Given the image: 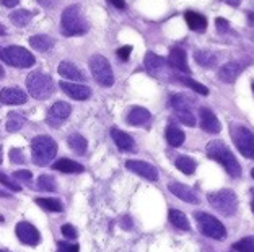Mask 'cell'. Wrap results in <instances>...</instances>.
Wrapping results in <instances>:
<instances>
[{
	"mask_svg": "<svg viewBox=\"0 0 254 252\" xmlns=\"http://www.w3.org/2000/svg\"><path fill=\"white\" fill-rule=\"evenodd\" d=\"M181 82L186 85V87H189L190 90H194L195 93H199L202 96H205V95H209V88H205L204 85L199 83V82H195V80H190V78H181Z\"/></svg>",
	"mask_w": 254,
	"mask_h": 252,
	"instance_id": "37",
	"label": "cell"
},
{
	"mask_svg": "<svg viewBox=\"0 0 254 252\" xmlns=\"http://www.w3.org/2000/svg\"><path fill=\"white\" fill-rule=\"evenodd\" d=\"M0 197H7V194H5L3 191H0Z\"/></svg>",
	"mask_w": 254,
	"mask_h": 252,
	"instance_id": "53",
	"label": "cell"
},
{
	"mask_svg": "<svg viewBox=\"0 0 254 252\" xmlns=\"http://www.w3.org/2000/svg\"><path fill=\"white\" fill-rule=\"evenodd\" d=\"M241 72H243V65H240L238 62H228V64H225L220 70H218V78H220L223 83L232 85L235 83V80L241 75Z\"/></svg>",
	"mask_w": 254,
	"mask_h": 252,
	"instance_id": "18",
	"label": "cell"
},
{
	"mask_svg": "<svg viewBox=\"0 0 254 252\" xmlns=\"http://www.w3.org/2000/svg\"><path fill=\"white\" fill-rule=\"evenodd\" d=\"M168 220L171 221L173 226L178 228V230H183V231H189L190 230L189 220L186 218V215H184L183 211H180V210L170 208L168 210Z\"/></svg>",
	"mask_w": 254,
	"mask_h": 252,
	"instance_id": "25",
	"label": "cell"
},
{
	"mask_svg": "<svg viewBox=\"0 0 254 252\" xmlns=\"http://www.w3.org/2000/svg\"><path fill=\"white\" fill-rule=\"evenodd\" d=\"M207 156L215 159L217 163H220L225 171L232 176V177H240L241 176V166L238 163V159L235 158V154L232 153V150L225 145L220 140H212L207 143Z\"/></svg>",
	"mask_w": 254,
	"mask_h": 252,
	"instance_id": "1",
	"label": "cell"
},
{
	"mask_svg": "<svg viewBox=\"0 0 254 252\" xmlns=\"http://www.w3.org/2000/svg\"><path fill=\"white\" fill-rule=\"evenodd\" d=\"M90 70H91V75L96 80L101 87H113L114 85V73H113V68L111 64L106 57H103L100 54H95L90 57Z\"/></svg>",
	"mask_w": 254,
	"mask_h": 252,
	"instance_id": "7",
	"label": "cell"
},
{
	"mask_svg": "<svg viewBox=\"0 0 254 252\" xmlns=\"http://www.w3.org/2000/svg\"><path fill=\"white\" fill-rule=\"evenodd\" d=\"M251 208H253V211H254V189L251 191Z\"/></svg>",
	"mask_w": 254,
	"mask_h": 252,
	"instance_id": "50",
	"label": "cell"
},
{
	"mask_svg": "<svg viewBox=\"0 0 254 252\" xmlns=\"http://www.w3.org/2000/svg\"><path fill=\"white\" fill-rule=\"evenodd\" d=\"M194 60L202 67H213L217 64V57L210 50H195Z\"/></svg>",
	"mask_w": 254,
	"mask_h": 252,
	"instance_id": "29",
	"label": "cell"
},
{
	"mask_svg": "<svg viewBox=\"0 0 254 252\" xmlns=\"http://www.w3.org/2000/svg\"><path fill=\"white\" fill-rule=\"evenodd\" d=\"M61 28L64 36H83L88 31V21L85 20L78 5H68L62 11Z\"/></svg>",
	"mask_w": 254,
	"mask_h": 252,
	"instance_id": "2",
	"label": "cell"
},
{
	"mask_svg": "<svg viewBox=\"0 0 254 252\" xmlns=\"http://www.w3.org/2000/svg\"><path fill=\"white\" fill-rule=\"evenodd\" d=\"M199 116H200V127L205 132H209V134H218V132L222 130L220 121H218L217 116L210 109H207V107H200Z\"/></svg>",
	"mask_w": 254,
	"mask_h": 252,
	"instance_id": "16",
	"label": "cell"
},
{
	"mask_svg": "<svg viewBox=\"0 0 254 252\" xmlns=\"http://www.w3.org/2000/svg\"><path fill=\"white\" fill-rule=\"evenodd\" d=\"M2 159H3V154H2V147H0V164H2Z\"/></svg>",
	"mask_w": 254,
	"mask_h": 252,
	"instance_id": "52",
	"label": "cell"
},
{
	"mask_svg": "<svg viewBox=\"0 0 254 252\" xmlns=\"http://www.w3.org/2000/svg\"><path fill=\"white\" fill-rule=\"evenodd\" d=\"M61 90L67 96H70L72 100L77 101H85L91 96V90L82 83H68V82H61Z\"/></svg>",
	"mask_w": 254,
	"mask_h": 252,
	"instance_id": "14",
	"label": "cell"
},
{
	"mask_svg": "<svg viewBox=\"0 0 254 252\" xmlns=\"http://www.w3.org/2000/svg\"><path fill=\"white\" fill-rule=\"evenodd\" d=\"M222 2L230 5V7H240V0H222Z\"/></svg>",
	"mask_w": 254,
	"mask_h": 252,
	"instance_id": "48",
	"label": "cell"
},
{
	"mask_svg": "<svg viewBox=\"0 0 254 252\" xmlns=\"http://www.w3.org/2000/svg\"><path fill=\"white\" fill-rule=\"evenodd\" d=\"M34 200H36V203H38L43 210H46V211H53V213H56V211H62V208H64L59 199L38 197V199H34Z\"/></svg>",
	"mask_w": 254,
	"mask_h": 252,
	"instance_id": "31",
	"label": "cell"
},
{
	"mask_svg": "<svg viewBox=\"0 0 254 252\" xmlns=\"http://www.w3.org/2000/svg\"><path fill=\"white\" fill-rule=\"evenodd\" d=\"M233 142L245 158H254V134L243 125L233 130Z\"/></svg>",
	"mask_w": 254,
	"mask_h": 252,
	"instance_id": "10",
	"label": "cell"
},
{
	"mask_svg": "<svg viewBox=\"0 0 254 252\" xmlns=\"http://www.w3.org/2000/svg\"><path fill=\"white\" fill-rule=\"evenodd\" d=\"M253 93H254V83H253Z\"/></svg>",
	"mask_w": 254,
	"mask_h": 252,
	"instance_id": "56",
	"label": "cell"
},
{
	"mask_svg": "<svg viewBox=\"0 0 254 252\" xmlns=\"http://www.w3.org/2000/svg\"><path fill=\"white\" fill-rule=\"evenodd\" d=\"M170 104H171L173 109H175L176 117L180 119L184 125H188V127H194L195 117H194L192 111H190V104H189V101L184 98V95H171Z\"/></svg>",
	"mask_w": 254,
	"mask_h": 252,
	"instance_id": "9",
	"label": "cell"
},
{
	"mask_svg": "<svg viewBox=\"0 0 254 252\" xmlns=\"http://www.w3.org/2000/svg\"><path fill=\"white\" fill-rule=\"evenodd\" d=\"M10 159L15 164H23L25 163V154H23L21 148H11L10 150Z\"/></svg>",
	"mask_w": 254,
	"mask_h": 252,
	"instance_id": "38",
	"label": "cell"
},
{
	"mask_svg": "<svg viewBox=\"0 0 254 252\" xmlns=\"http://www.w3.org/2000/svg\"><path fill=\"white\" fill-rule=\"evenodd\" d=\"M233 251L236 252H254V236H246L233 244Z\"/></svg>",
	"mask_w": 254,
	"mask_h": 252,
	"instance_id": "36",
	"label": "cell"
},
{
	"mask_svg": "<svg viewBox=\"0 0 254 252\" xmlns=\"http://www.w3.org/2000/svg\"><path fill=\"white\" fill-rule=\"evenodd\" d=\"M25 122H26V119L20 116L18 112H8L5 127H7L8 132H18V130H21L23 125H25Z\"/></svg>",
	"mask_w": 254,
	"mask_h": 252,
	"instance_id": "33",
	"label": "cell"
},
{
	"mask_svg": "<svg viewBox=\"0 0 254 252\" xmlns=\"http://www.w3.org/2000/svg\"><path fill=\"white\" fill-rule=\"evenodd\" d=\"M194 218L197 221L199 230L204 236L215 239V241H222V239L227 238V230L222 225V221L217 220L215 216L205 213V211H195Z\"/></svg>",
	"mask_w": 254,
	"mask_h": 252,
	"instance_id": "6",
	"label": "cell"
},
{
	"mask_svg": "<svg viewBox=\"0 0 254 252\" xmlns=\"http://www.w3.org/2000/svg\"><path fill=\"white\" fill-rule=\"evenodd\" d=\"M13 177H15V179H18V181H23V182H30L33 179V174H31V171L21 169V171H15Z\"/></svg>",
	"mask_w": 254,
	"mask_h": 252,
	"instance_id": "41",
	"label": "cell"
},
{
	"mask_svg": "<svg viewBox=\"0 0 254 252\" xmlns=\"http://www.w3.org/2000/svg\"><path fill=\"white\" fill-rule=\"evenodd\" d=\"M0 184H3L5 187H8L10 191H15V192H20L21 187L16 184V182H13V179H10V177H7L3 173H0Z\"/></svg>",
	"mask_w": 254,
	"mask_h": 252,
	"instance_id": "39",
	"label": "cell"
},
{
	"mask_svg": "<svg viewBox=\"0 0 254 252\" xmlns=\"http://www.w3.org/2000/svg\"><path fill=\"white\" fill-rule=\"evenodd\" d=\"M111 137H113V140L118 145L119 150H123V151H135V142H134V139H132L129 134H126L124 130H121L118 127H113L111 129Z\"/></svg>",
	"mask_w": 254,
	"mask_h": 252,
	"instance_id": "19",
	"label": "cell"
},
{
	"mask_svg": "<svg viewBox=\"0 0 254 252\" xmlns=\"http://www.w3.org/2000/svg\"><path fill=\"white\" fill-rule=\"evenodd\" d=\"M26 93L16 87H10V88H3L0 91V102L7 106H20L26 102Z\"/></svg>",
	"mask_w": 254,
	"mask_h": 252,
	"instance_id": "15",
	"label": "cell"
},
{
	"mask_svg": "<svg viewBox=\"0 0 254 252\" xmlns=\"http://www.w3.org/2000/svg\"><path fill=\"white\" fill-rule=\"evenodd\" d=\"M10 20H11L13 25L23 28V26H26V25H30V23H31L33 13L30 10H23V8L21 10H15L13 13L10 15Z\"/></svg>",
	"mask_w": 254,
	"mask_h": 252,
	"instance_id": "28",
	"label": "cell"
},
{
	"mask_svg": "<svg viewBox=\"0 0 254 252\" xmlns=\"http://www.w3.org/2000/svg\"><path fill=\"white\" fill-rule=\"evenodd\" d=\"M215 25H217V30L220 31V33H222V31H227L228 28H230L228 21L225 20V18H217V20H215Z\"/></svg>",
	"mask_w": 254,
	"mask_h": 252,
	"instance_id": "44",
	"label": "cell"
},
{
	"mask_svg": "<svg viewBox=\"0 0 254 252\" xmlns=\"http://www.w3.org/2000/svg\"><path fill=\"white\" fill-rule=\"evenodd\" d=\"M176 168L180 169L183 174L190 176L195 171V161L190 156H180L176 159Z\"/></svg>",
	"mask_w": 254,
	"mask_h": 252,
	"instance_id": "35",
	"label": "cell"
},
{
	"mask_svg": "<svg viewBox=\"0 0 254 252\" xmlns=\"http://www.w3.org/2000/svg\"><path fill=\"white\" fill-rule=\"evenodd\" d=\"M38 2L41 3L44 8H54L59 0H38Z\"/></svg>",
	"mask_w": 254,
	"mask_h": 252,
	"instance_id": "45",
	"label": "cell"
},
{
	"mask_svg": "<svg viewBox=\"0 0 254 252\" xmlns=\"http://www.w3.org/2000/svg\"><path fill=\"white\" fill-rule=\"evenodd\" d=\"M0 252H3V251H0Z\"/></svg>",
	"mask_w": 254,
	"mask_h": 252,
	"instance_id": "57",
	"label": "cell"
},
{
	"mask_svg": "<svg viewBox=\"0 0 254 252\" xmlns=\"http://www.w3.org/2000/svg\"><path fill=\"white\" fill-rule=\"evenodd\" d=\"M2 54H3V49L0 48V59H2Z\"/></svg>",
	"mask_w": 254,
	"mask_h": 252,
	"instance_id": "54",
	"label": "cell"
},
{
	"mask_svg": "<svg viewBox=\"0 0 254 252\" xmlns=\"http://www.w3.org/2000/svg\"><path fill=\"white\" fill-rule=\"evenodd\" d=\"M166 140H168V143L171 147H180V145H183V142H184V134L183 132L178 129V127H175V125H168L166 127Z\"/></svg>",
	"mask_w": 254,
	"mask_h": 252,
	"instance_id": "30",
	"label": "cell"
},
{
	"mask_svg": "<svg viewBox=\"0 0 254 252\" xmlns=\"http://www.w3.org/2000/svg\"><path fill=\"white\" fill-rule=\"evenodd\" d=\"M2 60L7 62L11 67H18V68H28L33 67L36 59L34 55L25 48H20V46H10V48L3 49L2 54Z\"/></svg>",
	"mask_w": 254,
	"mask_h": 252,
	"instance_id": "8",
	"label": "cell"
},
{
	"mask_svg": "<svg viewBox=\"0 0 254 252\" xmlns=\"http://www.w3.org/2000/svg\"><path fill=\"white\" fill-rule=\"evenodd\" d=\"M30 44L33 49L39 50V52H46L54 46V39L48 34H36V36L30 38Z\"/></svg>",
	"mask_w": 254,
	"mask_h": 252,
	"instance_id": "26",
	"label": "cell"
},
{
	"mask_svg": "<svg viewBox=\"0 0 254 252\" xmlns=\"http://www.w3.org/2000/svg\"><path fill=\"white\" fill-rule=\"evenodd\" d=\"M26 90L33 98L44 101V100H48L49 96L54 95L56 85H54V80L49 75H46V73L31 72L30 75L26 77Z\"/></svg>",
	"mask_w": 254,
	"mask_h": 252,
	"instance_id": "4",
	"label": "cell"
},
{
	"mask_svg": "<svg viewBox=\"0 0 254 252\" xmlns=\"http://www.w3.org/2000/svg\"><path fill=\"white\" fill-rule=\"evenodd\" d=\"M168 62L173 68L180 70L183 73H189V65H188V57L186 52L181 49V48H173L170 50V57H168Z\"/></svg>",
	"mask_w": 254,
	"mask_h": 252,
	"instance_id": "21",
	"label": "cell"
},
{
	"mask_svg": "<svg viewBox=\"0 0 254 252\" xmlns=\"http://www.w3.org/2000/svg\"><path fill=\"white\" fill-rule=\"evenodd\" d=\"M165 65V59L163 57H160L158 54H155V52H147L145 55V67H147V70L148 72H158L161 70V67Z\"/></svg>",
	"mask_w": 254,
	"mask_h": 252,
	"instance_id": "32",
	"label": "cell"
},
{
	"mask_svg": "<svg viewBox=\"0 0 254 252\" xmlns=\"http://www.w3.org/2000/svg\"><path fill=\"white\" fill-rule=\"evenodd\" d=\"M108 2L111 3L113 7H116V8H119V10L126 8V2H124V0H108Z\"/></svg>",
	"mask_w": 254,
	"mask_h": 252,
	"instance_id": "46",
	"label": "cell"
},
{
	"mask_svg": "<svg viewBox=\"0 0 254 252\" xmlns=\"http://www.w3.org/2000/svg\"><path fill=\"white\" fill-rule=\"evenodd\" d=\"M184 18H186L188 26L192 31H204L205 28H207V18H205L204 15L197 13V11H190V10L186 11Z\"/></svg>",
	"mask_w": 254,
	"mask_h": 252,
	"instance_id": "24",
	"label": "cell"
},
{
	"mask_svg": "<svg viewBox=\"0 0 254 252\" xmlns=\"http://www.w3.org/2000/svg\"><path fill=\"white\" fill-rule=\"evenodd\" d=\"M130 52H132V48L130 46H124V48L118 49V55L121 57L123 60H127L130 57Z\"/></svg>",
	"mask_w": 254,
	"mask_h": 252,
	"instance_id": "43",
	"label": "cell"
},
{
	"mask_svg": "<svg viewBox=\"0 0 254 252\" xmlns=\"http://www.w3.org/2000/svg\"><path fill=\"white\" fill-rule=\"evenodd\" d=\"M36 189H39V191H46V192H54V191H57V181L53 176L43 174V176H39V179L36 181Z\"/></svg>",
	"mask_w": 254,
	"mask_h": 252,
	"instance_id": "34",
	"label": "cell"
},
{
	"mask_svg": "<svg viewBox=\"0 0 254 252\" xmlns=\"http://www.w3.org/2000/svg\"><path fill=\"white\" fill-rule=\"evenodd\" d=\"M251 176H253V179H254V168H253V171H251Z\"/></svg>",
	"mask_w": 254,
	"mask_h": 252,
	"instance_id": "55",
	"label": "cell"
},
{
	"mask_svg": "<svg viewBox=\"0 0 254 252\" xmlns=\"http://www.w3.org/2000/svg\"><path fill=\"white\" fill-rule=\"evenodd\" d=\"M68 147L72 148V151L73 153H77V154H85L86 153V148H88V142H86V139L83 135H80V134H72L70 137H68Z\"/></svg>",
	"mask_w": 254,
	"mask_h": 252,
	"instance_id": "27",
	"label": "cell"
},
{
	"mask_svg": "<svg viewBox=\"0 0 254 252\" xmlns=\"http://www.w3.org/2000/svg\"><path fill=\"white\" fill-rule=\"evenodd\" d=\"M5 34H7V30H5V26L0 23V36H5Z\"/></svg>",
	"mask_w": 254,
	"mask_h": 252,
	"instance_id": "49",
	"label": "cell"
},
{
	"mask_svg": "<svg viewBox=\"0 0 254 252\" xmlns=\"http://www.w3.org/2000/svg\"><path fill=\"white\" fill-rule=\"evenodd\" d=\"M20 0H2V3L5 5L7 8H13L15 5H18Z\"/></svg>",
	"mask_w": 254,
	"mask_h": 252,
	"instance_id": "47",
	"label": "cell"
},
{
	"mask_svg": "<svg viewBox=\"0 0 254 252\" xmlns=\"http://www.w3.org/2000/svg\"><path fill=\"white\" fill-rule=\"evenodd\" d=\"M70 112H72V106L68 104V102L57 101L49 107L48 116H46V122H48V125H51V127L57 129V127H61L62 122L65 121L68 116H70Z\"/></svg>",
	"mask_w": 254,
	"mask_h": 252,
	"instance_id": "11",
	"label": "cell"
},
{
	"mask_svg": "<svg viewBox=\"0 0 254 252\" xmlns=\"http://www.w3.org/2000/svg\"><path fill=\"white\" fill-rule=\"evenodd\" d=\"M53 169L61 171V173H65V174L83 173V171H85V168L82 164L73 161V159H68V158H62V159H59V161H56L53 164Z\"/></svg>",
	"mask_w": 254,
	"mask_h": 252,
	"instance_id": "23",
	"label": "cell"
},
{
	"mask_svg": "<svg viewBox=\"0 0 254 252\" xmlns=\"http://www.w3.org/2000/svg\"><path fill=\"white\" fill-rule=\"evenodd\" d=\"M78 251H80L78 244H70V243L57 244V252H78Z\"/></svg>",
	"mask_w": 254,
	"mask_h": 252,
	"instance_id": "42",
	"label": "cell"
},
{
	"mask_svg": "<svg viewBox=\"0 0 254 252\" xmlns=\"http://www.w3.org/2000/svg\"><path fill=\"white\" fill-rule=\"evenodd\" d=\"M57 72H59L61 77L67 78V80H73V82H85V80H86V77L83 75V72L80 70V68L75 64H72V62H67V60L61 62Z\"/></svg>",
	"mask_w": 254,
	"mask_h": 252,
	"instance_id": "20",
	"label": "cell"
},
{
	"mask_svg": "<svg viewBox=\"0 0 254 252\" xmlns=\"http://www.w3.org/2000/svg\"><path fill=\"white\" fill-rule=\"evenodd\" d=\"M150 117H152V114L148 112V109H145V107H140V106H134L130 109L129 116H127V122H129L130 125H135V127H138V125L147 124L150 121Z\"/></svg>",
	"mask_w": 254,
	"mask_h": 252,
	"instance_id": "22",
	"label": "cell"
},
{
	"mask_svg": "<svg viewBox=\"0 0 254 252\" xmlns=\"http://www.w3.org/2000/svg\"><path fill=\"white\" fill-rule=\"evenodd\" d=\"M61 233L65 236V239H75L77 238V230L72 226V225H62V228H61Z\"/></svg>",
	"mask_w": 254,
	"mask_h": 252,
	"instance_id": "40",
	"label": "cell"
},
{
	"mask_svg": "<svg viewBox=\"0 0 254 252\" xmlns=\"http://www.w3.org/2000/svg\"><path fill=\"white\" fill-rule=\"evenodd\" d=\"M207 200L217 211H220L225 216L235 215L236 208H238V197L230 189H222V191L210 192L207 196Z\"/></svg>",
	"mask_w": 254,
	"mask_h": 252,
	"instance_id": "5",
	"label": "cell"
},
{
	"mask_svg": "<svg viewBox=\"0 0 254 252\" xmlns=\"http://www.w3.org/2000/svg\"><path fill=\"white\" fill-rule=\"evenodd\" d=\"M168 189L171 194H175L178 199L184 200V202L188 203H199V197L197 194H195L192 189L186 184H181V182H171L168 184Z\"/></svg>",
	"mask_w": 254,
	"mask_h": 252,
	"instance_id": "17",
	"label": "cell"
},
{
	"mask_svg": "<svg viewBox=\"0 0 254 252\" xmlns=\"http://www.w3.org/2000/svg\"><path fill=\"white\" fill-rule=\"evenodd\" d=\"M3 75H5V72H3V68H2V65H0V78H3Z\"/></svg>",
	"mask_w": 254,
	"mask_h": 252,
	"instance_id": "51",
	"label": "cell"
},
{
	"mask_svg": "<svg viewBox=\"0 0 254 252\" xmlns=\"http://www.w3.org/2000/svg\"><path fill=\"white\" fill-rule=\"evenodd\" d=\"M57 154V143L49 135H38L31 142V158L36 166H48Z\"/></svg>",
	"mask_w": 254,
	"mask_h": 252,
	"instance_id": "3",
	"label": "cell"
},
{
	"mask_svg": "<svg viewBox=\"0 0 254 252\" xmlns=\"http://www.w3.org/2000/svg\"><path fill=\"white\" fill-rule=\"evenodd\" d=\"M126 168L147 181H158V169L153 164L142 161V159H129V161H126Z\"/></svg>",
	"mask_w": 254,
	"mask_h": 252,
	"instance_id": "12",
	"label": "cell"
},
{
	"mask_svg": "<svg viewBox=\"0 0 254 252\" xmlns=\"http://www.w3.org/2000/svg\"><path fill=\"white\" fill-rule=\"evenodd\" d=\"M15 233L23 244L38 246L39 241H41V234L36 230V226H33L31 223H28V221H20L15 228Z\"/></svg>",
	"mask_w": 254,
	"mask_h": 252,
	"instance_id": "13",
	"label": "cell"
}]
</instances>
